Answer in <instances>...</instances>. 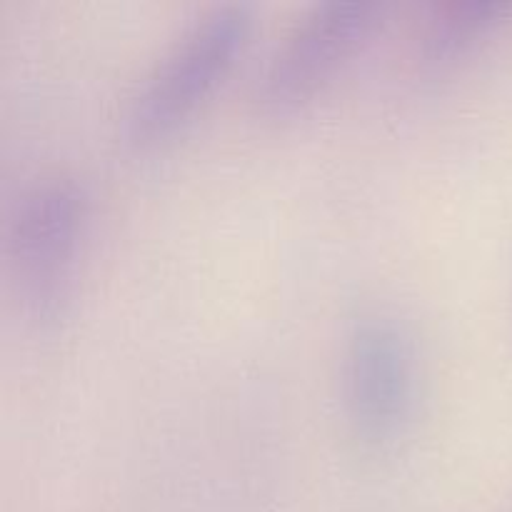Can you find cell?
<instances>
[{"instance_id":"1","label":"cell","mask_w":512,"mask_h":512,"mask_svg":"<svg viewBox=\"0 0 512 512\" xmlns=\"http://www.w3.org/2000/svg\"><path fill=\"white\" fill-rule=\"evenodd\" d=\"M253 18V5L245 0H220L198 10L125 98L123 138L148 145L175 133L230 73L248 45Z\"/></svg>"},{"instance_id":"2","label":"cell","mask_w":512,"mask_h":512,"mask_svg":"<svg viewBox=\"0 0 512 512\" xmlns=\"http://www.w3.org/2000/svg\"><path fill=\"white\" fill-rule=\"evenodd\" d=\"M90 195L73 170H45L15 198L5 228V258L20 308L55 325L73 303Z\"/></svg>"},{"instance_id":"3","label":"cell","mask_w":512,"mask_h":512,"mask_svg":"<svg viewBox=\"0 0 512 512\" xmlns=\"http://www.w3.org/2000/svg\"><path fill=\"white\" fill-rule=\"evenodd\" d=\"M418 400V355L410 330L388 310L350 320L340 348V403L350 433L368 448L400 438Z\"/></svg>"},{"instance_id":"4","label":"cell","mask_w":512,"mask_h":512,"mask_svg":"<svg viewBox=\"0 0 512 512\" xmlns=\"http://www.w3.org/2000/svg\"><path fill=\"white\" fill-rule=\"evenodd\" d=\"M383 0H315L278 35L253 80L265 110H288L313 98L368 43L385 20Z\"/></svg>"},{"instance_id":"5","label":"cell","mask_w":512,"mask_h":512,"mask_svg":"<svg viewBox=\"0 0 512 512\" xmlns=\"http://www.w3.org/2000/svg\"><path fill=\"white\" fill-rule=\"evenodd\" d=\"M512 18V0H438L415 35L418 58L445 65L490 38Z\"/></svg>"}]
</instances>
